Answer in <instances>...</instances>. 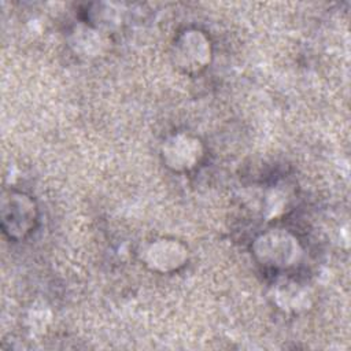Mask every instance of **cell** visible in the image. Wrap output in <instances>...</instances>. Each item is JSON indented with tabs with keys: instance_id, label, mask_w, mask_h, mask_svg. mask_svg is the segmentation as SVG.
Segmentation results:
<instances>
[{
	"instance_id": "6da1fadb",
	"label": "cell",
	"mask_w": 351,
	"mask_h": 351,
	"mask_svg": "<svg viewBox=\"0 0 351 351\" xmlns=\"http://www.w3.org/2000/svg\"><path fill=\"white\" fill-rule=\"evenodd\" d=\"M256 241L258 256L262 259V262H267V265L271 266L288 267L293 265L300 255L296 240L287 233L270 232L263 234Z\"/></svg>"
},
{
	"instance_id": "7a4b0ae2",
	"label": "cell",
	"mask_w": 351,
	"mask_h": 351,
	"mask_svg": "<svg viewBox=\"0 0 351 351\" xmlns=\"http://www.w3.org/2000/svg\"><path fill=\"white\" fill-rule=\"evenodd\" d=\"M36 218L34 203L22 193H10L3 200L1 219L4 232L10 237H22L33 226Z\"/></svg>"
},
{
	"instance_id": "3957f363",
	"label": "cell",
	"mask_w": 351,
	"mask_h": 351,
	"mask_svg": "<svg viewBox=\"0 0 351 351\" xmlns=\"http://www.w3.org/2000/svg\"><path fill=\"white\" fill-rule=\"evenodd\" d=\"M202 156L200 143L185 134L170 137L163 144V159L174 170H188L199 162Z\"/></svg>"
},
{
	"instance_id": "277c9868",
	"label": "cell",
	"mask_w": 351,
	"mask_h": 351,
	"mask_svg": "<svg viewBox=\"0 0 351 351\" xmlns=\"http://www.w3.org/2000/svg\"><path fill=\"white\" fill-rule=\"evenodd\" d=\"M176 60L185 70H199L210 60V44L197 32L185 34L176 47Z\"/></svg>"
},
{
	"instance_id": "5b68a950",
	"label": "cell",
	"mask_w": 351,
	"mask_h": 351,
	"mask_svg": "<svg viewBox=\"0 0 351 351\" xmlns=\"http://www.w3.org/2000/svg\"><path fill=\"white\" fill-rule=\"evenodd\" d=\"M147 263L160 271H170L184 265L186 250L174 240H158L145 251Z\"/></svg>"
}]
</instances>
